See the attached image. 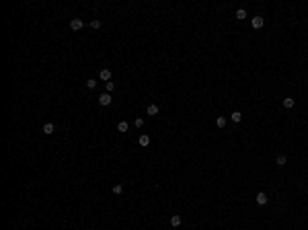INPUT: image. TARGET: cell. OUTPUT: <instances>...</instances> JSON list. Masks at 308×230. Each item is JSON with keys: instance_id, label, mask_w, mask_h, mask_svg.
Segmentation results:
<instances>
[{"instance_id": "1", "label": "cell", "mask_w": 308, "mask_h": 230, "mask_svg": "<svg viewBox=\"0 0 308 230\" xmlns=\"http://www.w3.org/2000/svg\"><path fill=\"white\" fill-rule=\"evenodd\" d=\"M82 27H84L82 19H72V21H70V29H72V31H80Z\"/></svg>"}, {"instance_id": "2", "label": "cell", "mask_w": 308, "mask_h": 230, "mask_svg": "<svg viewBox=\"0 0 308 230\" xmlns=\"http://www.w3.org/2000/svg\"><path fill=\"white\" fill-rule=\"evenodd\" d=\"M111 101H113V99H111V92H103V94L99 97V103H101L103 107H107V105H111Z\"/></svg>"}, {"instance_id": "3", "label": "cell", "mask_w": 308, "mask_h": 230, "mask_svg": "<svg viewBox=\"0 0 308 230\" xmlns=\"http://www.w3.org/2000/svg\"><path fill=\"white\" fill-rule=\"evenodd\" d=\"M251 25H253V29H261V27H263V25H265V19H263V17H259V14H257V17H253V21H251Z\"/></svg>"}, {"instance_id": "4", "label": "cell", "mask_w": 308, "mask_h": 230, "mask_svg": "<svg viewBox=\"0 0 308 230\" xmlns=\"http://www.w3.org/2000/svg\"><path fill=\"white\" fill-rule=\"evenodd\" d=\"M99 78L105 80V82H109V80H111V70H109V68H103V70L99 72Z\"/></svg>"}, {"instance_id": "5", "label": "cell", "mask_w": 308, "mask_h": 230, "mask_svg": "<svg viewBox=\"0 0 308 230\" xmlns=\"http://www.w3.org/2000/svg\"><path fill=\"white\" fill-rule=\"evenodd\" d=\"M255 201H257V205H265V203L269 201V197H267L265 193H257V197H255Z\"/></svg>"}, {"instance_id": "6", "label": "cell", "mask_w": 308, "mask_h": 230, "mask_svg": "<svg viewBox=\"0 0 308 230\" xmlns=\"http://www.w3.org/2000/svg\"><path fill=\"white\" fill-rule=\"evenodd\" d=\"M181 222H183V218H181L179 214H175V216H171V226H175V228H179V226H181Z\"/></svg>"}, {"instance_id": "7", "label": "cell", "mask_w": 308, "mask_h": 230, "mask_svg": "<svg viewBox=\"0 0 308 230\" xmlns=\"http://www.w3.org/2000/svg\"><path fill=\"white\" fill-rule=\"evenodd\" d=\"M56 132V125L53 123H43V134L45 136H49V134H53Z\"/></svg>"}, {"instance_id": "8", "label": "cell", "mask_w": 308, "mask_h": 230, "mask_svg": "<svg viewBox=\"0 0 308 230\" xmlns=\"http://www.w3.org/2000/svg\"><path fill=\"white\" fill-rule=\"evenodd\" d=\"M138 142H140V146H142V148H146V146L150 144V136H146V134H142V136L138 138Z\"/></svg>"}, {"instance_id": "9", "label": "cell", "mask_w": 308, "mask_h": 230, "mask_svg": "<svg viewBox=\"0 0 308 230\" xmlns=\"http://www.w3.org/2000/svg\"><path fill=\"white\" fill-rule=\"evenodd\" d=\"M230 119H232L234 123H240V119H242V113H240V111H232V113H230Z\"/></svg>"}, {"instance_id": "10", "label": "cell", "mask_w": 308, "mask_h": 230, "mask_svg": "<svg viewBox=\"0 0 308 230\" xmlns=\"http://www.w3.org/2000/svg\"><path fill=\"white\" fill-rule=\"evenodd\" d=\"M234 17H236L238 21H245V19H247V10H245V8H238V10L234 12Z\"/></svg>"}, {"instance_id": "11", "label": "cell", "mask_w": 308, "mask_h": 230, "mask_svg": "<svg viewBox=\"0 0 308 230\" xmlns=\"http://www.w3.org/2000/svg\"><path fill=\"white\" fill-rule=\"evenodd\" d=\"M160 109H158V105H148V109H146V113L148 115H156Z\"/></svg>"}, {"instance_id": "12", "label": "cell", "mask_w": 308, "mask_h": 230, "mask_svg": "<svg viewBox=\"0 0 308 230\" xmlns=\"http://www.w3.org/2000/svg\"><path fill=\"white\" fill-rule=\"evenodd\" d=\"M286 162H288V158H286L283 154H279V156L275 158V164H277V167H286Z\"/></svg>"}, {"instance_id": "13", "label": "cell", "mask_w": 308, "mask_h": 230, "mask_svg": "<svg viewBox=\"0 0 308 230\" xmlns=\"http://www.w3.org/2000/svg\"><path fill=\"white\" fill-rule=\"evenodd\" d=\"M294 103H296V101H294L292 97H288V99H283V107H286V109H292V107H294Z\"/></svg>"}, {"instance_id": "14", "label": "cell", "mask_w": 308, "mask_h": 230, "mask_svg": "<svg viewBox=\"0 0 308 230\" xmlns=\"http://www.w3.org/2000/svg\"><path fill=\"white\" fill-rule=\"evenodd\" d=\"M117 132H121V134L128 132V121H119V123H117Z\"/></svg>"}, {"instance_id": "15", "label": "cell", "mask_w": 308, "mask_h": 230, "mask_svg": "<svg viewBox=\"0 0 308 230\" xmlns=\"http://www.w3.org/2000/svg\"><path fill=\"white\" fill-rule=\"evenodd\" d=\"M115 195H121V191H123V185L121 183H117V185H113V189H111Z\"/></svg>"}, {"instance_id": "16", "label": "cell", "mask_w": 308, "mask_h": 230, "mask_svg": "<svg viewBox=\"0 0 308 230\" xmlns=\"http://www.w3.org/2000/svg\"><path fill=\"white\" fill-rule=\"evenodd\" d=\"M88 25H90V29H101V21H97V19H94V21H90Z\"/></svg>"}, {"instance_id": "17", "label": "cell", "mask_w": 308, "mask_h": 230, "mask_svg": "<svg viewBox=\"0 0 308 230\" xmlns=\"http://www.w3.org/2000/svg\"><path fill=\"white\" fill-rule=\"evenodd\" d=\"M216 125H218V128H224V125H226V117H218V119H216Z\"/></svg>"}, {"instance_id": "18", "label": "cell", "mask_w": 308, "mask_h": 230, "mask_svg": "<svg viewBox=\"0 0 308 230\" xmlns=\"http://www.w3.org/2000/svg\"><path fill=\"white\" fill-rule=\"evenodd\" d=\"M105 89H107V92H111L113 89H115V82H111V80H109V82H105Z\"/></svg>"}, {"instance_id": "19", "label": "cell", "mask_w": 308, "mask_h": 230, "mask_svg": "<svg viewBox=\"0 0 308 230\" xmlns=\"http://www.w3.org/2000/svg\"><path fill=\"white\" fill-rule=\"evenodd\" d=\"M94 87H97L94 78H88V80H87V89H94Z\"/></svg>"}, {"instance_id": "20", "label": "cell", "mask_w": 308, "mask_h": 230, "mask_svg": "<svg viewBox=\"0 0 308 230\" xmlns=\"http://www.w3.org/2000/svg\"><path fill=\"white\" fill-rule=\"evenodd\" d=\"M142 125H144V119L138 117V119H136V128H142Z\"/></svg>"}]
</instances>
